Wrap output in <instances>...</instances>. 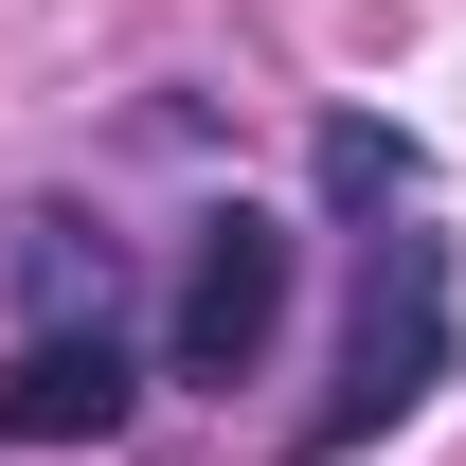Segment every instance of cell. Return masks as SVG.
Instances as JSON below:
<instances>
[{
  "label": "cell",
  "instance_id": "cell-1",
  "mask_svg": "<svg viewBox=\"0 0 466 466\" xmlns=\"http://www.w3.org/2000/svg\"><path fill=\"white\" fill-rule=\"evenodd\" d=\"M431 377H449V233H431V216L395 198V216L359 233V305H341V395L305 412L288 449H305V466L377 449V431H395V412L431 395Z\"/></svg>",
  "mask_w": 466,
  "mask_h": 466
},
{
  "label": "cell",
  "instance_id": "cell-3",
  "mask_svg": "<svg viewBox=\"0 0 466 466\" xmlns=\"http://www.w3.org/2000/svg\"><path fill=\"white\" fill-rule=\"evenodd\" d=\"M126 412H144L126 323H18V359H0V449H108Z\"/></svg>",
  "mask_w": 466,
  "mask_h": 466
},
{
  "label": "cell",
  "instance_id": "cell-2",
  "mask_svg": "<svg viewBox=\"0 0 466 466\" xmlns=\"http://www.w3.org/2000/svg\"><path fill=\"white\" fill-rule=\"evenodd\" d=\"M269 323H288V216L216 198V216H198V251H179V305H162V377L233 395V377L269 359Z\"/></svg>",
  "mask_w": 466,
  "mask_h": 466
},
{
  "label": "cell",
  "instance_id": "cell-4",
  "mask_svg": "<svg viewBox=\"0 0 466 466\" xmlns=\"http://www.w3.org/2000/svg\"><path fill=\"white\" fill-rule=\"evenodd\" d=\"M0 288H18V323H126V251L72 198H18L0 216Z\"/></svg>",
  "mask_w": 466,
  "mask_h": 466
},
{
  "label": "cell",
  "instance_id": "cell-5",
  "mask_svg": "<svg viewBox=\"0 0 466 466\" xmlns=\"http://www.w3.org/2000/svg\"><path fill=\"white\" fill-rule=\"evenodd\" d=\"M323 198H341V216H395V198H412V126L323 108Z\"/></svg>",
  "mask_w": 466,
  "mask_h": 466
}]
</instances>
